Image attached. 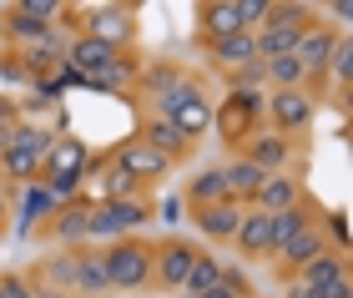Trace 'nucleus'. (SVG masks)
<instances>
[{
	"label": "nucleus",
	"mask_w": 353,
	"mask_h": 298,
	"mask_svg": "<svg viewBox=\"0 0 353 298\" xmlns=\"http://www.w3.org/2000/svg\"><path fill=\"white\" fill-rule=\"evenodd\" d=\"M101 273H106V288H141L152 278V243L141 238H117L101 253Z\"/></svg>",
	"instance_id": "5"
},
{
	"label": "nucleus",
	"mask_w": 353,
	"mask_h": 298,
	"mask_svg": "<svg viewBox=\"0 0 353 298\" xmlns=\"http://www.w3.org/2000/svg\"><path fill=\"white\" fill-rule=\"evenodd\" d=\"M192 263H197V243H187V238H167V243L152 248V273H157V284H162V288L182 293Z\"/></svg>",
	"instance_id": "9"
},
{
	"label": "nucleus",
	"mask_w": 353,
	"mask_h": 298,
	"mask_svg": "<svg viewBox=\"0 0 353 298\" xmlns=\"http://www.w3.org/2000/svg\"><path fill=\"white\" fill-rule=\"evenodd\" d=\"M152 208L141 197H101V202H91V238H132V228L137 223H147Z\"/></svg>",
	"instance_id": "6"
},
{
	"label": "nucleus",
	"mask_w": 353,
	"mask_h": 298,
	"mask_svg": "<svg viewBox=\"0 0 353 298\" xmlns=\"http://www.w3.org/2000/svg\"><path fill=\"white\" fill-rule=\"evenodd\" d=\"M0 298H36V288H30L26 278H15V273H0Z\"/></svg>",
	"instance_id": "33"
},
{
	"label": "nucleus",
	"mask_w": 353,
	"mask_h": 298,
	"mask_svg": "<svg viewBox=\"0 0 353 298\" xmlns=\"http://www.w3.org/2000/svg\"><path fill=\"white\" fill-rule=\"evenodd\" d=\"M283 298H313V293H308V288H303V284H298V278H293V284H288V288H283Z\"/></svg>",
	"instance_id": "35"
},
{
	"label": "nucleus",
	"mask_w": 353,
	"mask_h": 298,
	"mask_svg": "<svg viewBox=\"0 0 353 298\" xmlns=\"http://www.w3.org/2000/svg\"><path fill=\"white\" fill-rule=\"evenodd\" d=\"M328 298H353V284H343V288H333Z\"/></svg>",
	"instance_id": "36"
},
{
	"label": "nucleus",
	"mask_w": 353,
	"mask_h": 298,
	"mask_svg": "<svg viewBox=\"0 0 353 298\" xmlns=\"http://www.w3.org/2000/svg\"><path fill=\"white\" fill-rule=\"evenodd\" d=\"M243 162H252L258 172H288L293 162V142L283 132H252L243 142Z\"/></svg>",
	"instance_id": "16"
},
{
	"label": "nucleus",
	"mask_w": 353,
	"mask_h": 298,
	"mask_svg": "<svg viewBox=\"0 0 353 298\" xmlns=\"http://www.w3.org/2000/svg\"><path fill=\"white\" fill-rule=\"evenodd\" d=\"M61 61H66L71 76H81L91 86H117V81H126V71H132L126 51H117V46H106V41H91V36H76Z\"/></svg>",
	"instance_id": "1"
},
{
	"label": "nucleus",
	"mask_w": 353,
	"mask_h": 298,
	"mask_svg": "<svg viewBox=\"0 0 353 298\" xmlns=\"http://www.w3.org/2000/svg\"><path fill=\"white\" fill-rule=\"evenodd\" d=\"M303 288H308L313 298H328L333 288L348 284V253H339V248H328V253H318L313 263H303V268L293 273Z\"/></svg>",
	"instance_id": "11"
},
{
	"label": "nucleus",
	"mask_w": 353,
	"mask_h": 298,
	"mask_svg": "<svg viewBox=\"0 0 353 298\" xmlns=\"http://www.w3.org/2000/svg\"><path fill=\"white\" fill-rule=\"evenodd\" d=\"M197 26H202L212 41L248 30V26H243V10H237V0H207V6H197Z\"/></svg>",
	"instance_id": "21"
},
{
	"label": "nucleus",
	"mask_w": 353,
	"mask_h": 298,
	"mask_svg": "<svg viewBox=\"0 0 353 298\" xmlns=\"http://www.w3.org/2000/svg\"><path fill=\"white\" fill-rule=\"evenodd\" d=\"M21 127V117H15V106L0 101V157H6V142H10V132Z\"/></svg>",
	"instance_id": "34"
},
{
	"label": "nucleus",
	"mask_w": 353,
	"mask_h": 298,
	"mask_svg": "<svg viewBox=\"0 0 353 298\" xmlns=\"http://www.w3.org/2000/svg\"><path fill=\"white\" fill-rule=\"evenodd\" d=\"M157 112H162L172 127L182 132V142H197V137L212 127V101L202 97V86L192 81V76H182V81H176L167 97L157 101Z\"/></svg>",
	"instance_id": "3"
},
{
	"label": "nucleus",
	"mask_w": 353,
	"mask_h": 298,
	"mask_svg": "<svg viewBox=\"0 0 353 298\" xmlns=\"http://www.w3.org/2000/svg\"><path fill=\"white\" fill-rule=\"evenodd\" d=\"M232 243H237V253H248V258H272V217L248 208L237 232H232Z\"/></svg>",
	"instance_id": "20"
},
{
	"label": "nucleus",
	"mask_w": 353,
	"mask_h": 298,
	"mask_svg": "<svg viewBox=\"0 0 353 298\" xmlns=\"http://www.w3.org/2000/svg\"><path fill=\"white\" fill-rule=\"evenodd\" d=\"M187 202L192 208H212V202H228V182H222V167H207L187 182Z\"/></svg>",
	"instance_id": "25"
},
{
	"label": "nucleus",
	"mask_w": 353,
	"mask_h": 298,
	"mask_svg": "<svg viewBox=\"0 0 353 298\" xmlns=\"http://www.w3.org/2000/svg\"><path fill=\"white\" fill-rule=\"evenodd\" d=\"M141 142H147L152 152H162V157H167V162H176V157H182V152H187V142H182V132H176V127H172V121H167V117H157V121H152V127H147V132H141Z\"/></svg>",
	"instance_id": "27"
},
{
	"label": "nucleus",
	"mask_w": 353,
	"mask_h": 298,
	"mask_svg": "<svg viewBox=\"0 0 353 298\" xmlns=\"http://www.w3.org/2000/svg\"><path fill=\"white\" fill-rule=\"evenodd\" d=\"M263 76H268V86L272 91H293V86H303L308 76H303V66L293 56H278V61H263Z\"/></svg>",
	"instance_id": "28"
},
{
	"label": "nucleus",
	"mask_w": 353,
	"mask_h": 298,
	"mask_svg": "<svg viewBox=\"0 0 353 298\" xmlns=\"http://www.w3.org/2000/svg\"><path fill=\"white\" fill-rule=\"evenodd\" d=\"M263 21H268V26H288V30H308V26L318 21V10H313V6H268Z\"/></svg>",
	"instance_id": "30"
},
{
	"label": "nucleus",
	"mask_w": 353,
	"mask_h": 298,
	"mask_svg": "<svg viewBox=\"0 0 353 298\" xmlns=\"http://www.w3.org/2000/svg\"><path fill=\"white\" fill-rule=\"evenodd\" d=\"M51 232H56V243H66V248L91 238V202H61V212L51 217Z\"/></svg>",
	"instance_id": "22"
},
{
	"label": "nucleus",
	"mask_w": 353,
	"mask_h": 298,
	"mask_svg": "<svg viewBox=\"0 0 353 298\" xmlns=\"http://www.w3.org/2000/svg\"><path fill=\"white\" fill-rule=\"evenodd\" d=\"M263 112L272 117V127L288 137V132H303V127L313 121V97H308L303 86H293V91H268V97H263Z\"/></svg>",
	"instance_id": "12"
},
{
	"label": "nucleus",
	"mask_w": 353,
	"mask_h": 298,
	"mask_svg": "<svg viewBox=\"0 0 353 298\" xmlns=\"http://www.w3.org/2000/svg\"><path fill=\"white\" fill-rule=\"evenodd\" d=\"M243 212H248V208H237V202H212V208H192V223H197L202 238L232 243V232H237V223H243Z\"/></svg>",
	"instance_id": "19"
},
{
	"label": "nucleus",
	"mask_w": 353,
	"mask_h": 298,
	"mask_svg": "<svg viewBox=\"0 0 353 298\" xmlns=\"http://www.w3.org/2000/svg\"><path fill=\"white\" fill-rule=\"evenodd\" d=\"M339 36L343 30H333V26H308L298 36V46H293V61L303 66V76H323L328 71V61H333V46H339Z\"/></svg>",
	"instance_id": "13"
},
{
	"label": "nucleus",
	"mask_w": 353,
	"mask_h": 298,
	"mask_svg": "<svg viewBox=\"0 0 353 298\" xmlns=\"http://www.w3.org/2000/svg\"><path fill=\"white\" fill-rule=\"evenodd\" d=\"M222 288V263L212 253H197V263H192V273H187V284H182V298H202V293H212Z\"/></svg>",
	"instance_id": "26"
},
{
	"label": "nucleus",
	"mask_w": 353,
	"mask_h": 298,
	"mask_svg": "<svg viewBox=\"0 0 353 298\" xmlns=\"http://www.w3.org/2000/svg\"><path fill=\"white\" fill-rule=\"evenodd\" d=\"M263 177H268V172H258L252 162H243V157H232V162L222 167V182H228V202L248 208V202H252V192L263 187Z\"/></svg>",
	"instance_id": "23"
},
{
	"label": "nucleus",
	"mask_w": 353,
	"mask_h": 298,
	"mask_svg": "<svg viewBox=\"0 0 353 298\" xmlns=\"http://www.w3.org/2000/svg\"><path fill=\"white\" fill-rule=\"evenodd\" d=\"M61 15V6L56 0H21V6H6V36L10 41H26V46H36V41H46L51 36V21Z\"/></svg>",
	"instance_id": "8"
},
{
	"label": "nucleus",
	"mask_w": 353,
	"mask_h": 298,
	"mask_svg": "<svg viewBox=\"0 0 353 298\" xmlns=\"http://www.w3.org/2000/svg\"><path fill=\"white\" fill-rule=\"evenodd\" d=\"M298 202H303V187H298V177H293V172H268V177H263V187L252 192V202H248V208L272 217V212L298 208Z\"/></svg>",
	"instance_id": "17"
},
{
	"label": "nucleus",
	"mask_w": 353,
	"mask_h": 298,
	"mask_svg": "<svg viewBox=\"0 0 353 298\" xmlns=\"http://www.w3.org/2000/svg\"><path fill=\"white\" fill-rule=\"evenodd\" d=\"M117 167L126 172L132 182H162L167 172H172V162L162 152H152L141 137H132V142H121V152H117Z\"/></svg>",
	"instance_id": "15"
},
{
	"label": "nucleus",
	"mask_w": 353,
	"mask_h": 298,
	"mask_svg": "<svg viewBox=\"0 0 353 298\" xmlns=\"http://www.w3.org/2000/svg\"><path fill=\"white\" fill-rule=\"evenodd\" d=\"M51 142H56V137L46 132V127H36V121H21V127L10 132V142H6L0 172H6L10 182L30 187V182L41 177V167H46V152H51Z\"/></svg>",
	"instance_id": "2"
},
{
	"label": "nucleus",
	"mask_w": 353,
	"mask_h": 298,
	"mask_svg": "<svg viewBox=\"0 0 353 298\" xmlns=\"http://www.w3.org/2000/svg\"><path fill=\"white\" fill-rule=\"evenodd\" d=\"M212 51V61L217 66H228V71H243V66H252L258 61V46H252V30H237V36H222V41H212L207 46Z\"/></svg>",
	"instance_id": "24"
},
{
	"label": "nucleus",
	"mask_w": 353,
	"mask_h": 298,
	"mask_svg": "<svg viewBox=\"0 0 353 298\" xmlns=\"http://www.w3.org/2000/svg\"><path fill=\"white\" fill-rule=\"evenodd\" d=\"M81 172H86V142L81 137H56L41 167V187H51L61 202H71L76 187H81Z\"/></svg>",
	"instance_id": "4"
},
{
	"label": "nucleus",
	"mask_w": 353,
	"mask_h": 298,
	"mask_svg": "<svg viewBox=\"0 0 353 298\" xmlns=\"http://www.w3.org/2000/svg\"><path fill=\"white\" fill-rule=\"evenodd\" d=\"M61 284L76 293H106V273H101V253H86V248H71L66 258H56Z\"/></svg>",
	"instance_id": "14"
},
{
	"label": "nucleus",
	"mask_w": 353,
	"mask_h": 298,
	"mask_svg": "<svg viewBox=\"0 0 353 298\" xmlns=\"http://www.w3.org/2000/svg\"><path fill=\"white\" fill-rule=\"evenodd\" d=\"M86 36L126 51V41L137 36V10L132 6H96V10H86Z\"/></svg>",
	"instance_id": "10"
},
{
	"label": "nucleus",
	"mask_w": 353,
	"mask_h": 298,
	"mask_svg": "<svg viewBox=\"0 0 353 298\" xmlns=\"http://www.w3.org/2000/svg\"><path fill=\"white\" fill-rule=\"evenodd\" d=\"M318 253H328V238H323V223H308V228H298L293 238H288L278 253H272V258H278V268L298 273L303 263H313Z\"/></svg>",
	"instance_id": "18"
},
{
	"label": "nucleus",
	"mask_w": 353,
	"mask_h": 298,
	"mask_svg": "<svg viewBox=\"0 0 353 298\" xmlns=\"http://www.w3.org/2000/svg\"><path fill=\"white\" fill-rule=\"evenodd\" d=\"M132 192H137V182L126 177L117 162H111V167H106V197H132Z\"/></svg>",
	"instance_id": "32"
},
{
	"label": "nucleus",
	"mask_w": 353,
	"mask_h": 298,
	"mask_svg": "<svg viewBox=\"0 0 353 298\" xmlns=\"http://www.w3.org/2000/svg\"><path fill=\"white\" fill-rule=\"evenodd\" d=\"M56 212H61V197L51 192V187L30 182L26 187V223H46V217H56Z\"/></svg>",
	"instance_id": "29"
},
{
	"label": "nucleus",
	"mask_w": 353,
	"mask_h": 298,
	"mask_svg": "<svg viewBox=\"0 0 353 298\" xmlns=\"http://www.w3.org/2000/svg\"><path fill=\"white\" fill-rule=\"evenodd\" d=\"M0 232H6V197H0Z\"/></svg>",
	"instance_id": "37"
},
{
	"label": "nucleus",
	"mask_w": 353,
	"mask_h": 298,
	"mask_svg": "<svg viewBox=\"0 0 353 298\" xmlns=\"http://www.w3.org/2000/svg\"><path fill=\"white\" fill-rule=\"evenodd\" d=\"M328 71H333V76H339V81L348 86V76H353V41H348V36H339V46H333Z\"/></svg>",
	"instance_id": "31"
},
{
	"label": "nucleus",
	"mask_w": 353,
	"mask_h": 298,
	"mask_svg": "<svg viewBox=\"0 0 353 298\" xmlns=\"http://www.w3.org/2000/svg\"><path fill=\"white\" fill-rule=\"evenodd\" d=\"M258 117H263V97L258 91H228V101H222V112L212 117L217 137L228 147H243L252 132H258Z\"/></svg>",
	"instance_id": "7"
}]
</instances>
